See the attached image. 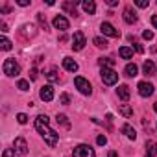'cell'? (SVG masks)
<instances>
[{
	"mask_svg": "<svg viewBox=\"0 0 157 157\" xmlns=\"http://www.w3.org/2000/svg\"><path fill=\"white\" fill-rule=\"evenodd\" d=\"M48 117L46 115H39L37 118H35V129L41 133V137L44 139V142L50 146V148H54L56 144H57V140H59V137H57V133L48 126Z\"/></svg>",
	"mask_w": 157,
	"mask_h": 157,
	"instance_id": "6da1fadb",
	"label": "cell"
},
{
	"mask_svg": "<svg viewBox=\"0 0 157 157\" xmlns=\"http://www.w3.org/2000/svg\"><path fill=\"white\" fill-rule=\"evenodd\" d=\"M72 157H96V153L89 144H78L72 150Z\"/></svg>",
	"mask_w": 157,
	"mask_h": 157,
	"instance_id": "7a4b0ae2",
	"label": "cell"
},
{
	"mask_svg": "<svg viewBox=\"0 0 157 157\" xmlns=\"http://www.w3.org/2000/svg\"><path fill=\"white\" fill-rule=\"evenodd\" d=\"M4 74L6 76H19L21 74V65L15 61V59H6L4 61Z\"/></svg>",
	"mask_w": 157,
	"mask_h": 157,
	"instance_id": "3957f363",
	"label": "cell"
},
{
	"mask_svg": "<svg viewBox=\"0 0 157 157\" xmlns=\"http://www.w3.org/2000/svg\"><path fill=\"white\" fill-rule=\"evenodd\" d=\"M74 85L78 87V91H80L82 94H91V93H93L91 83L85 80V78H82V76H76V78H74Z\"/></svg>",
	"mask_w": 157,
	"mask_h": 157,
	"instance_id": "277c9868",
	"label": "cell"
},
{
	"mask_svg": "<svg viewBox=\"0 0 157 157\" xmlns=\"http://www.w3.org/2000/svg\"><path fill=\"white\" fill-rule=\"evenodd\" d=\"M102 82L105 85H115L118 82V74L113 68H102Z\"/></svg>",
	"mask_w": 157,
	"mask_h": 157,
	"instance_id": "5b68a950",
	"label": "cell"
},
{
	"mask_svg": "<svg viewBox=\"0 0 157 157\" xmlns=\"http://www.w3.org/2000/svg\"><path fill=\"white\" fill-rule=\"evenodd\" d=\"M100 32L104 33V35H107V37H120V30H117L113 24H109V22H102L100 24Z\"/></svg>",
	"mask_w": 157,
	"mask_h": 157,
	"instance_id": "8992f818",
	"label": "cell"
},
{
	"mask_svg": "<svg viewBox=\"0 0 157 157\" xmlns=\"http://www.w3.org/2000/svg\"><path fill=\"white\" fill-rule=\"evenodd\" d=\"M85 46V35L83 32H74V37H72V50H83Z\"/></svg>",
	"mask_w": 157,
	"mask_h": 157,
	"instance_id": "52a82bcc",
	"label": "cell"
},
{
	"mask_svg": "<svg viewBox=\"0 0 157 157\" xmlns=\"http://www.w3.org/2000/svg\"><path fill=\"white\" fill-rule=\"evenodd\" d=\"M13 150H15L17 155H26V153H28V144H26V140H24L22 137L15 139V142H13Z\"/></svg>",
	"mask_w": 157,
	"mask_h": 157,
	"instance_id": "ba28073f",
	"label": "cell"
},
{
	"mask_svg": "<svg viewBox=\"0 0 157 157\" xmlns=\"http://www.w3.org/2000/svg\"><path fill=\"white\" fill-rule=\"evenodd\" d=\"M139 94H140L142 98L151 96V94H153V85L148 83V82H140V83H139Z\"/></svg>",
	"mask_w": 157,
	"mask_h": 157,
	"instance_id": "9c48e42d",
	"label": "cell"
},
{
	"mask_svg": "<svg viewBox=\"0 0 157 157\" xmlns=\"http://www.w3.org/2000/svg\"><path fill=\"white\" fill-rule=\"evenodd\" d=\"M39 96H41V100H44V102H52V100H54V89H52V85L41 87Z\"/></svg>",
	"mask_w": 157,
	"mask_h": 157,
	"instance_id": "30bf717a",
	"label": "cell"
},
{
	"mask_svg": "<svg viewBox=\"0 0 157 157\" xmlns=\"http://www.w3.org/2000/svg\"><path fill=\"white\" fill-rule=\"evenodd\" d=\"M122 17H124V21H126L128 24H135V22H137V13H135V10H133L131 6H128V8L124 10V15H122Z\"/></svg>",
	"mask_w": 157,
	"mask_h": 157,
	"instance_id": "8fae6325",
	"label": "cell"
},
{
	"mask_svg": "<svg viewBox=\"0 0 157 157\" xmlns=\"http://www.w3.org/2000/svg\"><path fill=\"white\" fill-rule=\"evenodd\" d=\"M54 26L57 28V30H61V32H65V30H68V26H70V22L63 17V15H57V17H54Z\"/></svg>",
	"mask_w": 157,
	"mask_h": 157,
	"instance_id": "7c38bea8",
	"label": "cell"
},
{
	"mask_svg": "<svg viewBox=\"0 0 157 157\" xmlns=\"http://www.w3.org/2000/svg\"><path fill=\"white\" fill-rule=\"evenodd\" d=\"M63 67H65V70H68V72H76L78 68H80V67H78V63H76L72 57H65V59H63Z\"/></svg>",
	"mask_w": 157,
	"mask_h": 157,
	"instance_id": "4fadbf2b",
	"label": "cell"
},
{
	"mask_svg": "<svg viewBox=\"0 0 157 157\" xmlns=\"http://www.w3.org/2000/svg\"><path fill=\"white\" fill-rule=\"evenodd\" d=\"M117 96H118L120 100L128 102V100H129V87H128V85H118V89H117Z\"/></svg>",
	"mask_w": 157,
	"mask_h": 157,
	"instance_id": "5bb4252c",
	"label": "cell"
},
{
	"mask_svg": "<svg viewBox=\"0 0 157 157\" xmlns=\"http://www.w3.org/2000/svg\"><path fill=\"white\" fill-rule=\"evenodd\" d=\"M146 157H157V144H155V140H148L146 142Z\"/></svg>",
	"mask_w": 157,
	"mask_h": 157,
	"instance_id": "9a60e30c",
	"label": "cell"
},
{
	"mask_svg": "<svg viewBox=\"0 0 157 157\" xmlns=\"http://www.w3.org/2000/svg\"><path fill=\"white\" fill-rule=\"evenodd\" d=\"M142 70H144V74L146 76H155V63L153 61H144V65H142Z\"/></svg>",
	"mask_w": 157,
	"mask_h": 157,
	"instance_id": "2e32d148",
	"label": "cell"
},
{
	"mask_svg": "<svg viewBox=\"0 0 157 157\" xmlns=\"http://www.w3.org/2000/svg\"><path fill=\"white\" fill-rule=\"evenodd\" d=\"M82 8H83V11L87 15H94V11H96V4L93 2V0H85V2L82 4Z\"/></svg>",
	"mask_w": 157,
	"mask_h": 157,
	"instance_id": "e0dca14e",
	"label": "cell"
},
{
	"mask_svg": "<svg viewBox=\"0 0 157 157\" xmlns=\"http://www.w3.org/2000/svg\"><path fill=\"white\" fill-rule=\"evenodd\" d=\"M122 133H124L128 139H131V140H135V139H137V131H135L129 124H124V126H122Z\"/></svg>",
	"mask_w": 157,
	"mask_h": 157,
	"instance_id": "ac0fdd59",
	"label": "cell"
},
{
	"mask_svg": "<svg viewBox=\"0 0 157 157\" xmlns=\"http://www.w3.org/2000/svg\"><path fill=\"white\" fill-rule=\"evenodd\" d=\"M21 35H24V37H33V35H35V26H33V24H24L22 30H21Z\"/></svg>",
	"mask_w": 157,
	"mask_h": 157,
	"instance_id": "d6986e66",
	"label": "cell"
},
{
	"mask_svg": "<svg viewBox=\"0 0 157 157\" xmlns=\"http://www.w3.org/2000/svg\"><path fill=\"white\" fill-rule=\"evenodd\" d=\"M118 113H120L124 118H131V117H133V109H131L128 104H122V105L118 107Z\"/></svg>",
	"mask_w": 157,
	"mask_h": 157,
	"instance_id": "ffe728a7",
	"label": "cell"
},
{
	"mask_svg": "<svg viewBox=\"0 0 157 157\" xmlns=\"http://www.w3.org/2000/svg\"><path fill=\"white\" fill-rule=\"evenodd\" d=\"M124 72H126V76L135 78V76H137V72H139V68H137V65H135V63H128V65H126V68H124Z\"/></svg>",
	"mask_w": 157,
	"mask_h": 157,
	"instance_id": "44dd1931",
	"label": "cell"
},
{
	"mask_svg": "<svg viewBox=\"0 0 157 157\" xmlns=\"http://www.w3.org/2000/svg\"><path fill=\"white\" fill-rule=\"evenodd\" d=\"M76 6H78V2H63L61 4V8L65 11H68L70 15H74V17H76Z\"/></svg>",
	"mask_w": 157,
	"mask_h": 157,
	"instance_id": "7402d4cb",
	"label": "cell"
},
{
	"mask_svg": "<svg viewBox=\"0 0 157 157\" xmlns=\"http://www.w3.org/2000/svg\"><path fill=\"white\" fill-rule=\"evenodd\" d=\"M118 54H120L122 59H131V57H133V48H129V46H122V48L118 50Z\"/></svg>",
	"mask_w": 157,
	"mask_h": 157,
	"instance_id": "603a6c76",
	"label": "cell"
},
{
	"mask_svg": "<svg viewBox=\"0 0 157 157\" xmlns=\"http://www.w3.org/2000/svg\"><path fill=\"white\" fill-rule=\"evenodd\" d=\"M98 65H100L102 68H111V67L115 65V59H111V57H100V59H98Z\"/></svg>",
	"mask_w": 157,
	"mask_h": 157,
	"instance_id": "cb8c5ba5",
	"label": "cell"
},
{
	"mask_svg": "<svg viewBox=\"0 0 157 157\" xmlns=\"http://www.w3.org/2000/svg\"><path fill=\"white\" fill-rule=\"evenodd\" d=\"M56 120H57V124H61L63 128H67V129L70 128V122L67 120V117H65V115H57V117H56Z\"/></svg>",
	"mask_w": 157,
	"mask_h": 157,
	"instance_id": "d4e9b609",
	"label": "cell"
},
{
	"mask_svg": "<svg viewBox=\"0 0 157 157\" xmlns=\"http://www.w3.org/2000/svg\"><path fill=\"white\" fill-rule=\"evenodd\" d=\"M93 43H94L98 48H107V46H109V44H107V41H105V39H102V37H94V39H93Z\"/></svg>",
	"mask_w": 157,
	"mask_h": 157,
	"instance_id": "484cf974",
	"label": "cell"
},
{
	"mask_svg": "<svg viewBox=\"0 0 157 157\" xmlns=\"http://www.w3.org/2000/svg\"><path fill=\"white\" fill-rule=\"evenodd\" d=\"M46 78H48V82H52V83H56V82H59V76H57V72L52 68L48 74H46Z\"/></svg>",
	"mask_w": 157,
	"mask_h": 157,
	"instance_id": "4316f807",
	"label": "cell"
},
{
	"mask_svg": "<svg viewBox=\"0 0 157 157\" xmlns=\"http://www.w3.org/2000/svg\"><path fill=\"white\" fill-rule=\"evenodd\" d=\"M37 21H39V26H41L43 30H48V22H46V19H44L43 13H37Z\"/></svg>",
	"mask_w": 157,
	"mask_h": 157,
	"instance_id": "83f0119b",
	"label": "cell"
},
{
	"mask_svg": "<svg viewBox=\"0 0 157 157\" xmlns=\"http://www.w3.org/2000/svg\"><path fill=\"white\" fill-rule=\"evenodd\" d=\"M128 39H129V41H131V43H133V44H135V50H137V52H139V54H142V52H144V48H142V44H140V43H139V41H137V39H135V37H133V35H129V37H128Z\"/></svg>",
	"mask_w": 157,
	"mask_h": 157,
	"instance_id": "f1b7e54d",
	"label": "cell"
},
{
	"mask_svg": "<svg viewBox=\"0 0 157 157\" xmlns=\"http://www.w3.org/2000/svg\"><path fill=\"white\" fill-rule=\"evenodd\" d=\"M0 46H2V50H11V41L2 37V39H0Z\"/></svg>",
	"mask_w": 157,
	"mask_h": 157,
	"instance_id": "f546056e",
	"label": "cell"
},
{
	"mask_svg": "<svg viewBox=\"0 0 157 157\" xmlns=\"http://www.w3.org/2000/svg\"><path fill=\"white\" fill-rule=\"evenodd\" d=\"M17 87H19L21 91H28V89H30V83H28L26 80H19V83H17Z\"/></svg>",
	"mask_w": 157,
	"mask_h": 157,
	"instance_id": "4dcf8cb0",
	"label": "cell"
},
{
	"mask_svg": "<svg viewBox=\"0 0 157 157\" xmlns=\"http://www.w3.org/2000/svg\"><path fill=\"white\" fill-rule=\"evenodd\" d=\"M59 102H61L63 105H68V104H70V96H68L67 93H63V94H61V98H59Z\"/></svg>",
	"mask_w": 157,
	"mask_h": 157,
	"instance_id": "1f68e13d",
	"label": "cell"
},
{
	"mask_svg": "<svg viewBox=\"0 0 157 157\" xmlns=\"http://www.w3.org/2000/svg\"><path fill=\"white\" fill-rule=\"evenodd\" d=\"M17 122H19V124H26V122H28V117H26L24 113H19V115H17Z\"/></svg>",
	"mask_w": 157,
	"mask_h": 157,
	"instance_id": "d6a6232c",
	"label": "cell"
},
{
	"mask_svg": "<svg viewBox=\"0 0 157 157\" xmlns=\"http://www.w3.org/2000/svg\"><path fill=\"white\" fill-rule=\"evenodd\" d=\"M135 6L137 8H148L150 2H146V0H135Z\"/></svg>",
	"mask_w": 157,
	"mask_h": 157,
	"instance_id": "836d02e7",
	"label": "cell"
},
{
	"mask_svg": "<svg viewBox=\"0 0 157 157\" xmlns=\"http://www.w3.org/2000/svg\"><path fill=\"white\" fill-rule=\"evenodd\" d=\"M142 37H144L146 41H151V39H153V32H150V30H144V32H142Z\"/></svg>",
	"mask_w": 157,
	"mask_h": 157,
	"instance_id": "e575fe53",
	"label": "cell"
},
{
	"mask_svg": "<svg viewBox=\"0 0 157 157\" xmlns=\"http://www.w3.org/2000/svg\"><path fill=\"white\" fill-rule=\"evenodd\" d=\"M96 142H98V144H100V146H105V144H107V139H105V137H104V135H100V137H98V139H96Z\"/></svg>",
	"mask_w": 157,
	"mask_h": 157,
	"instance_id": "d590c367",
	"label": "cell"
},
{
	"mask_svg": "<svg viewBox=\"0 0 157 157\" xmlns=\"http://www.w3.org/2000/svg\"><path fill=\"white\" fill-rule=\"evenodd\" d=\"M2 157H15V153H13V150L6 148V150H4V153H2Z\"/></svg>",
	"mask_w": 157,
	"mask_h": 157,
	"instance_id": "8d00e7d4",
	"label": "cell"
},
{
	"mask_svg": "<svg viewBox=\"0 0 157 157\" xmlns=\"http://www.w3.org/2000/svg\"><path fill=\"white\" fill-rule=\"evenodd\" d=\"M30 80H37V68H32V72H30Z\"/></svg>",
	"mask_w": 157,
	"mask_h": 157,
	"instance_id": "74e56055",
	"label": "cell"
},
{
	"mask_svg": "<svg viewBox=\"0 0 157 157\" xmlns=\"http://www.w3.org/2000/svg\"><path fill=\"white\" fill-rule=\"evenodd\" d=\"M17 4H19V6H22V8H24V6H30V2H28V0H19Z\"/></svg>",
	"mask_w": 157,
	"mask_h": 157,
	"instance_id": "f35d334b",
	"label": "cell"
},
{
	"mask_svg": "<svg viewBox=\"0 0 157 157\" xmlns=\"http://www.w3.org/2000/svg\"><path fill=\"white\" fill-rule=\"evenodd\" d=\"M107 4H109V6H117V4H118V0H107Z\"/></svg>",
	"mask_w": 157,
	"mask_h": 157,
	"instance_id": "ab89813d",
	"label": "cell"
},
{
	"mask_svg": "<svg viewBox=\"0 0 157 157\" xmlns=\"http://www.w3.org/2000/svg\"><path fill=\"white\" fill-rule=\"evenodd\" d=\"M151 24L157 28V15H153V17H151Z\"/></svg>",
	"mask_w": 157,
	"mask_h": 157,
	"instance_id": "60d3db41",
	"label": "cell"
},
{
	"mask_svg": "<svg viewBox=\"0 0 157 157\" xmlns=\"http://www.w3.org/2000/svg\"><path fill=\"white\" fill-rule=\"evenodd\" d=\"M107 157H118V153H117V151H109V155H107Z\"/></svg>",
	"mask_w": 157,
	"mask_h": 157,
	"instance_id": "b9f144b4",
	"label": "cell"
},
{
	"mask_svg": "<svg viewBox=\"0 0 157 157\" xmlns=\"http://www.w3.org/2000/svg\"><path fill=\"white\" fill-rule=\"evenodd\" d=\"M153 109H155V113H157V102H155V104H153Z\"/></svg>",
	"mask_w": 157,
	"mask_h": 157,
	"instance_id": "7bdbcfd3",
	"label": "cell"
}]
</instances>
